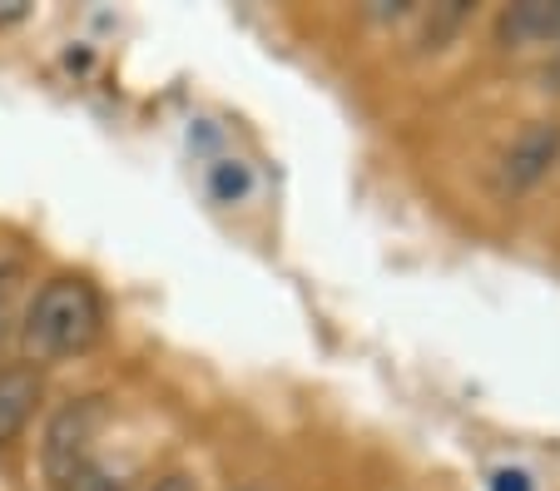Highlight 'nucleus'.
<instances>
[{
  "instance_id": "f257e3e1",
  "label": "nucleus",
  "mask_w": 560,
  "mask_h": 491,
  "mask_svg": "<svg viewBox=\"0 0 560 491\" xmlns=\"http://www.w3.org/2000/svg\"><path fill=\"white\" fill-rule=\"evenodd\" d=\"M100 328H105V299L80 273H50L21 313V342L35 363H60V358L85 353L100 338Z\"/></svg>"
},
{
  "instance_id": "f03ea898",
  "label": "nucleus",
  "mask_w": 560,
  "mask_h": 491,
  "mask_svg": "<svg viewBox=\"0 0 560 491\" xmlns=\"http://www.w3.org/2000/svg\"><path fill=\"white\" fill-rule=\"evenodd\" d=\"M105 402L100 397H70L50 412L40 432V471H45V487L65 491L80 471L95 461V442L105 432Z\"/></svg>"
},
{
  "instance_id": "7ed1b4c3",
  "label": "nucleus",
  "mask_w": 560,
  "mask_h": 491,
  "mask_svg": "<svg viewBox=\"0 0 560 491\" xmlns=\"http://www.w3.org/2000/svg\"><path fill=\"white\" fill-rule=\"evenodd\" d=\"M556 164H560V119H536V125H526L511 139L506 160H501V189L511 194L536 189Z\"/></svg>"
},
{
  "instance_id": "20e7f679",
  "label": "nucleus",
  "mask_w": 560,
  "mask_h": 491,
  "mask_svg": "<svg viewBox=\"0 0 560 491\" xmlns=\"http://www.w3.org/2000/svg\"><path fill=\"white\" fill-rule=\"evenodd\" d=\"M45 402V377L35 363H0V452L31 432L35 412Z\"/></svg>"
},
{
  "instance_id": "39448f33",
  "label": "nucleus",
  "mask_w": 560,
  "mask_h": 491,
  "mask_svg": "<svg viewBox=\"0 0 560 491\" xmlns=\"http://www.w3.org/2000/svg\"><path fill=\"white\" fill-rule=\"evenodd\" d=\"M501 31H506V40L560 45V5H546V0H526V5H511V11L501 15Z\"/></svg>"
},
{
  "instance_id": "423d86ee",
  "label": "nucleus",
  "mask_w": 560,
  "mask_h": 491,
  "mask_svg": "<svg viewBox=\"0 0 560 491\" xmlns=\"http://www.w3.org/2000/svg\"><path fill=\"white\" fill-rule=\"evenodd\" d=\"M209 189L219 203H244L248 194H254V169H248L244 160H213Z\"/></svg>"
},
{
  "instance_id": "0eeeda50",
  "label": "nucleus",
  "mask_w": 560,
  "mask_h": 491,
  "mask_svg": "<svg viewBox=\"0 0 560 491\" xmlns=\"http://www.w3.org/2000/svg\"><path fill=\"white\" fill-rule=\"evenodd\" d=\"M65 491H135V481H129V471L109 467V461H90Z\"/></svg>"
},
{
  "instance_id": "6e6552de",
  "label": "nucleus",
  "mask_w": 560,
  "mask_h": 491,
  "mask_svg": "<svg viewBox=\"0 0 560 491\" xmlns=\"http://www.w3.org/2000/svg\"><path fill=\"white\" fill-rule=\"evenodd\" d=\"M149 491H199V481H194L189 471H164V477H159Z\"/></svg>"
},
{
  "instance_id": "1a4fd4ad",
  "label": "nucleus",
  "mask_w": 560,
  "mask_h": 491,
  "mask_svg": "<svg viewBox=\"0 0 560 491\" xmlns=\"http://www.w3.org/2000/svg\"><path fill=\"white\" fill-rule=\"evenodd\" d=\"M25 15H31L25 0H0V25H15V21H25Z\"/></svg>"
},
{
  "instance_id": "9d476101",
  "label": "nucleus",
  "mask_w": 560,
  "mask_h": 491,
  "mask_svg": "<svg viewBox=\"0 0 560 491\" xmlns=\"http://www.w3.org/2000/svg\"><path fill=\"white\" fill-rule=\"evenodd\" d=\"M233 491H258V487H233Z\"/></svg>"
}]
</instances>
